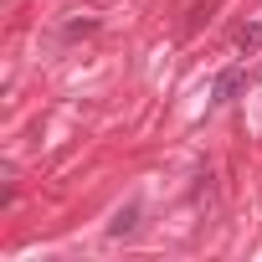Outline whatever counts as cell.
Segmentation results:
<instances>
[{
	"mask_svg": "<svg viewBox=\"0 0 262 262\" xmlns=\"http://www.w3.org/2000/svg\"><path fill=\"white\" fill-rule=\"evenodd\" d=\"M242 82H247V72H242V67H226V72L216 77V88H211V103H216V108H221V103H231Z\"/></svg>",
	"mask_w": 262,
	"mask_h": 262,
	"instance_id": "obj_1",
	"label": "cell"
},
{
	"mask_svg": "<svg viewBox=\"0 0 262 262\" xmlns=\"http://www.w3.org/2000/svg\"><path fill=\"white\" fill-rule=\"evenodd\" d=\"M88 31H98V21H72L67 26V36H88Z\"/></svg>",
	"mask_w": 262,
	"mask_h": 262,
	"instance_id": "obj_4",
	"label": "cell"
},
{
	"mask_svg": "<svg viewBox=\"0 0 262 262\" xmlns=\"http://www.w3.org/2000/svg\"><path fill=\"white\" fill-rule=\"evenodd\" d=\"M134 216H139V206H123V211L113 216V226H108V231H113V236H128V231H134Z\"/></svg>",
	"mask_w": 262,
	"mask_h": 262,
	"instance_id": "obj_3",
	"label": "cell"
},
{
	"mask_svg": "<svg viewBox=\"0 0 262 262\" xmlns=\"http://www.w3.org/2000/svg\"><path fill=\"white\" fill-rule=\"evenodd\" d=\"M236 47H242V52H257V47H262V21L242 26V31H236Z\"/></svg>",
	"mask_w": 262,
	"mask_h": 262,
	"instance_id": "obj_2",
	"label": "cell"
}]
</instances>
